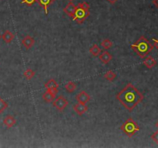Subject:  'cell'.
<instances>
[{
    "mask_svg": "<svg viewBox=\"0 0 158 148\" xmlns=\"http://www.w3.org/2000/svg\"><path fill=\"white\" fill-rule=\"evenodd\" d=\"M117 100L120 104L129 110H134V108L143 100V96L132 83H128L120 92L117 94Z\"/></svg>",
    "mask_w": 158,
    "mask_h": 148,
    "instance_id": "6da1fadb",
    "label": "cell"
},
{
    "mask_svg": "<svg viewBox=\"0 0 158 148\" xmlns=\"http://www.w3.org/2000/svg\"><path fill=\"white\" fill-rule=\"evenodd\" d=\"M131 47L140 58L143 59L148 56L154 46L147 39L146 37L141 35L137 42L131 45Z\"/></svg>",
    "mask_w": 158,
    "mask_h": 148,
    "instance_id": "7a4b0ae2",
    "label": "cell"
},
{
    "mask_svg": "<svg viewBox=\"0 0 158 148\" xmlns=\"http://www.w3.org/2000/svg\"><path fill=\"white\" fill-rule=\"evenodd\" d=\"M120 130L128 137H132L137 131L140 130L138 124L132 118H128L120 126Z\"/></svg>",
    "mask_w": 158,
    "mask_h": 148,
    "instance_id": "3957f363",
    "label": "cell"
},
{
    "mask_svg": "<svg viewBox=\"0 0 158 148\" xmlns=\"http://www.w3.org/2000/svg\"><path fill=\"white\" fill-rule=\"evenodd\" d=\"M89 15H90L89 10H86L83 8L77 6L75 14H74V16L73 17V20L77 22L78 24H81L89 16Z\"/></svg>",
    "mask_w": 158,
    "mask_h": 148,
    "instance_id": "277c9868",
    "label": "cell"
},
{
    "mask_svg": "<svg viewBox=\"0 0 158 148\" xmlns=\"http://www.w3.org/2000/svg\"><path fill=\"white\" fill-rule=\"evenodd\" d=\"M52 105L59 111L63 112L65 109V108L69 105V102L63 96H59L57 98H55V100L52 101Z\"/></svg>",
    "mask_w": 158,
    "mask_h": 148,
    "instance_id": "5b68a950",
    "label": "cell"
},
{
    "mask_svg": "<svg viewBox=\"0 0 158 148\" xmlns=\"http://www.w3.org/2000/svg\"><path fill=\"white\" fill-rule=\"evenodd\" d=\"M76 100H77V103H83V104H86L90 100V96L84 90H82L79 92L76 97Z\"/></svg>",
    "mask_w": 158,
    "mask_h": 148,
    "instance_id": "8992f818",
    "label": "cell"
},
{
    "mask_svg": "<svg viewBox=\"0 0 158 148\" xmlns=\"http://www.w3.org/2000/svg\"><path fill=\"white\" fill-rule=\"evenodd\" d=\"M44 86L46 89H49V90L52 91V92H53L55 94H57V92H58L59 84L54 79H49V80L45 83Z\"/></svg>",
    "mask_w": 158,
    "mask_h": 148,
    "instance_id": "52a82bcc",
    "label": "cell"
},
{
    "mask_svg": "<svg viewBox=\"0 0 158 148\" xmlns=\"http://www.w3.org/2000/svg\"><path fill=\"white\" fill-rule=\"evenodd\" d=\"M76 9H77V6L73 3V2H69L64 8H63V12L66 15H67L68 16L70 17L73 18V17L74 16V14H75Z\"/></svg>",
    "mask_w": 158,
    "mask_h": 148,
    "instance_id": "ba28073f",
    "label": "cell"
},
{
    "mask_svg": "<svg viewBox=\"0 0 158 148\" xmlns=\"http://www.w3.org/2000/svg\"><path fill=\"white\" fill-rule=\"evenodd\" d=\"M73 108L74 111L77 113V115L79 116H83L88 110V106L86 104L80 103H77V104L73 106Z\"/></svg>",
    "mask_w": 158,
    "mask_h": 148,
    "instance_id": "9c48e42d",
    "label": "cell"
},
{
    "mask_svg": "<svg viewBox=\"0 0 158 148\" xmlns=\"http://www.w3.org/2000/svg\"><path fill=\"white\" fill-rule=\"evenodd\" d=\"M22 44L26 49H29L35 44V39L30 35H26L22 40Z\"/></svg>",
    "mask_w": 158,
    "mask_h": 148,
    "instance_id": "30bf717a",
    "label": "cell"
},
{
    "mask_svg": "<svg viewBox=\"0 0 158 148\" xmlns=\"http://www.w3.org/2000/svg\"><path fill=\"white\" fill-rule=\"evenodd\" d=\"M98 56L100 61H101L103 64H107V63H109L113 59V56L106 50L100 52V55H99Z\"/></svg>",
    "mask_w": 158,
    "mask_h": 148,
    "instance_id": "8fae6325",
    "label": "cell"
},
{
    "mask_svg": "<svg viewBox=\"0 0 158 148\" xmlns=\"http://www.w3.org/2000/svg\"><path fill=\"white\" fill-rule=\"evenodd\" d=\"M3 124L8 128V129H10V128L13 127L15 124H16V120L15 119V117H12L11 115H7L3 120Z\"/></svg>",
    "mask_w": 158,
    "mask_h": 148,
    "instance_id": "7c38bea8",
    "label": "cell"
},
{
    "mask_svg": "<svg viewBox=\"0 0 158 148\" xmlns=\"http://www.w3.org/2000/svg\"><path fill=\"white\" fill-rule=\"evenodd\" d=\"M56 95V94L54 93L53 92L49 90V89H46V91L43 94L42 97H43V100H44L46 103H52V102L55 100Z\"/></svg>",
    "mask_w": 158,
    "mask_h": 148,
    "instance_id": "4fadbf2b",
    "label": "cell"
},
{
    "mask_svg": "<svg viewBox=\"0 0 158 148\" xmlns=\"http://www.w3.org/2000/svg\"><path fill=\"white\" fill-rule=\"evenodd\" d=\"M55 1L56 0H36L37 2L40 4V6L44 9V12L46 15H48V13H49V11H48L49 6H51Z\"/></svg>",
    "mask_w": 158,
    "mask_h": 148,
    "instance_id": "5bb4252c",
    "label": "cell"
},
{
    "mask_svg": "<svg viewBox=\"0 0 158 148\" xmlns=\"http://www.w3.org/2000/svg\"><path fill=\"white\" fill-rule=\"evenodd\" d=\"M143 63L147 68H148V69H152L153 67H154L157 65V61L152 56H146L144 60H143Z\"/></svg>",
    "mask_w": 158,
    "mask_h": 148,
    "instance_id": "9a60e30c",
    "label": "cell"
},
{
    "mask_svg": "<svg viewBox=\"0 0 158 148\" xmlns=\"http://www.w3.org/2000/svg\"><path fill=\"white\" fill-rule=\"evenodd\" d=\"M14 38H15V35L10 30H6L4 33L2 34V40L7 44L10 43L14 39Z\"/></svg>",
    "mask_w": 158,
    "mask_h": 148,
    "instance_id": "2e32d148",
    "label": "cell"
},
{
    "mask_svg": "<svg viewBox=\"0 0 158 148\" xmlns=\"http://www.w3.org/2000/svg\"><path fill=\"white\" fill-rule=\"evenodd\" d=\"M89 52H90V54L93 56H98L100 55V52H101V49H100V46H97V44H94L90 48H89Z\"/></svg>",
    "mask_w": 158,
    "mask_h": 148,
    "instance_id": "e0dca14e",
    "label": "cell"
},
{
    "mask_svg": "<svg viewBox=\"0 0 158 148\" xmlns=\"http://www.w3.org/2000/svg\"><path fill=\"white\" fill-rule=\"evenodd\" d=\"M103 77H104L106 80H108V81L113 82L115 80L116 77H117V74H116L114 71L109 70L106 72H105L104 75H103Z\"/></svg>",
    "mask_w": 158,
    "mask_h": 148,
    "instance_id": "ac0fdd59",
    "label": "cell"
},
{
    "mask_svg": "<svg viewBox=\"0 0 158 148\" xmlns=\"http://www.w3.org/2000/svg\"><path fill=\"white\" fill-rule=\"evenodd\" d=\"M65 89L68 92L71 93V92H73L74 91L77 89V85L73 81H69L65 86Z\"/></svg>",
    "mask_w": 158,
    "mask_h": 148,
    "instance_id": "d6986e66",
    "label": "cell"
},
{
    "mask_svg": "<svg viewBox=\"0 0 158 148\" xmlns=\"http://www.w3.org/2000/svg\"><path fill=\"white\" fill-rule=\"evenodd\" d=\"M35 74V71L32 70V69H26V70L24 71V72H23V76H24V77L27 80H30L31 79L33 78Z\"/></svg>",
    "mask_w": 158,
    "mask_h": 148,
    "instance_id": "ffe728a7",
    "label": "cell"
},
{
    "mask_svg": "<svg viewBox=\"0 0 158 148\" xmlns=\"http://www.w3.org/2000/svg\"><path fill=\"white\" fill-rule=\"evenodd\" d=\"M100 45H101L102 47L104 48L105 49H109L113 46V42L110 41V39H103V41L101 42Z\"/></svg>",
    "mask_w": 158,
    "mask_h": 148,
    "instance_id": "44dd1931",
    "label": "cell"
},
{
    "mask_svg": "<svg viewBox=\"0 0 158 148\" xmlns=\"http://www.w3.org/2000/svg\"><path fill=\"white\" fill-rule=\"evenodd\" d=\"M8 106H9V104L0 97V114L2 113L7 109Z\"/></svg>",
    "mask_w": 158,
    "mask_h": 148,
    "instance_id": "7402d4cb",
    "label": "cell"
},
{
    "mask_svg": "<svg viewBox=\"0 0 158 148\" xmlns=\"http://www.w3.org/2000/svg\"><path fill=\"white\" fill-rule=\"evenodd\" d=\"M77 6H78V7H80V8H83V9H86V10H89V8H90L89 4L88 2H83L81 3H79Z\"/></svg>",
    "mask_w": 158,
    "mask_h": 148,
    "instance_id": "603a6c76",
    "label": "cell"
},
{
    "mask_svg": "<svg viewBox=\"0 0 158 148\" xmlns=\"http://www.w3.org/2000/svg\"><path fill=\"white\" fill-rule=\"evenodd\" d=\"M35 2H36V0H22V3L26 4L27 6H32Z\"/></svg>",
    "mask_w": 158,
    "mask_h": 148,
    "instance_id": "cb8c5ba5",
    "label": "cell"
},
{
    "mask_svg": "<svg viewBox=\"0 0 158 148\" xmlns=\"http://www.w3.org/2000/svg\"><path fill=\"white\" fill-rule=\"evenodd\" d=\"M151 139H152L156 143L158 144V130L156 131L155 133H154V134L151 135Z\"/></svg>",
    "mask_w": 158,
    "mask_h": 148,
    "instance_id": "d4e9b609",
    "label": "cell"
},
{
    "mask_svg": "<svg viewBox=\"0 0 158 148\" xmlns=\"http://www.w3.org/2000/svg\"><path fill=\"white\" fill-rule=\"evenodd\" d=\"M152 40L154 43V46L158 49V39H152Z\"/></svg>",
    "mask_w": 158,
    "mask_h": 148,
    "instance_id": "484cf974",
    "label": "cell"
},
{
    "mask_svg": "<svg viewBox=\"0 0 158 148\" xmlns=\"http://www.w3.org/2000/svg\"><path fill=\"white\" fill-rule=\"evenodd\" d=\"M106 1H107L108 2L110 3V4L114 5V4H115V3L117 2L118 1V0H106Z\"/></svg>",
    "mask_w": 158,
    "mask_h": 148,
    "instance_id": "4316f807",
    "label": "cell"
},
{
    "mask_svg": "<svg viewBox=\"0 0 158 148\" xmlns=\"http://www.w3.org/2000/svg\"><path fill=\"white\" fill-rule=\"evenodd\" d=\"M153 4L158 9V0H153Z\"/></svg>",
    "mask_w": 158,
    "mask_h": 148,
    "instance_id": "83f0119b",
    "label": "cell"
},
{
    "mask_svg": "<svg viewBox=\"0 0 158 148\" xmlns=\"http://www.w3.org/2000/svg\"><path fill=\"white\" fill-rule=\"evenodd\" d=\"M156 126H157V127L158 128V122H157V123H156Z\"/></svg>",
    "mask_w": 158,
    "mask_h": 148,
    "instance_id": "f1b7e54d",
    "label": "cell"
},
{
    "mask_svg": "<svg viewBox=\"0 0 158 148\" xmlns=\"http://www.w3.org/2000/svg\"><path fill=\"white\" fill-rule=\"evenodd\" d=\"M1 39H2V35L0 34V40H1Z\"/></svg>",
    "mask_w": 158,
    "mask_h": 148,
    "instance_id": "f546056e",
    "label": "cell"
},
{
    "mask_svg": "<svg viewBox=\"0 0 158 148\" xmlns=\"http://www.w3.org/2000/svg\"><path fill=\"white\" fill-rule=\"evenodd\" d=\"M69 2H73V0H69Z\"/></svg>",
    "mask_w": 158,
    "mask_h": 148,
    "instance_id": "4dcf8cb0",
    "label": "cell"
}]
</instances>
